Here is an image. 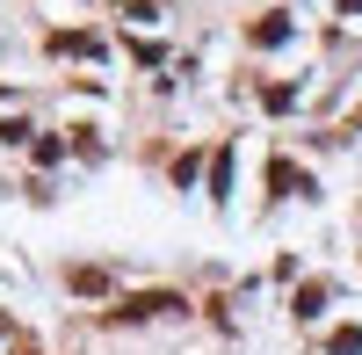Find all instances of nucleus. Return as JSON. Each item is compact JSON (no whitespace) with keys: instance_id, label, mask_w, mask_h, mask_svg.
I'll list each match as a JSON object with an SVG mask.
<instances>
[{"instance_id":"1","label":"nucleus","mask_w":362,"mask_h":355,"mask_svg":"<svg viewBox=\"0 0 362 355\" xmlns=\"http://www.w3.org/2000/svg\"><path fill=\"white\" fill-rule=\"evenodd\" d=\"M268 182H276V196H290V189H305V174H297L290 160H276V167H268Z\"/></svg>"},{"instance_id":"2","label":"nucleus","mask_w":362,"mask_h":355,"mask_svg":"<svg viewBox=\"0 0 362 355\" xmlns=\"http://www.w3.org/2000/svg\"><path fill=\"white\" fill-rule=\"evenodd\" d=\"M334 355H362V327H341L334 334Z\"/></svg>"}]
</instances>
